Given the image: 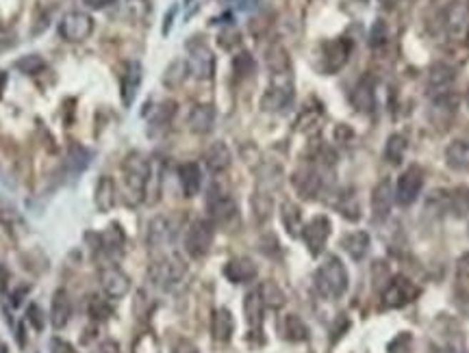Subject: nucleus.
I'll list each match as a JSON object with an SVG mask.
<instances>
[{
	"label": "nucleus",
	"mask_w": 469,
	"mask_h": 353,
	"mask_svg": "<svg viewBox=\"0 0 469 353\" xmlns=\"http://www.w3.org/2000/svg\"><path fill=\"white\" fill-rule=\"evenodd\" d=\"M316 286L320 290V295L326 300H339L343 295L348 290V271L341 258L331 256L320 265L316 273Z\"/></svg>",
	"instance_id": "1"
},
{
	"label": "nucleus",
	"mask_w": 469,
	"mask_h": 353,
	"mask_svg": "<svg viewBox=\"0 0 469 353\" xmlns=\"http://www.w3.org/2000/svg\"><path fill=\"white\" fill-rule=\"evenodd\" d=\"M150 160L141 154V152H131L124 158L122 171H124V183L126 189L131 191V195L135 200H141L148 191V183H150Z\"/></svg>",
	"instance_id": "2"
},
{
	"label": "nucleus",
	"mask_w": 469,
	"mask_h": 353,
	"mask_svg": "<svg viewBox=\"0 0 469 353\" xmlns=\"http://www.w3.org/2000/svg\"><path fill=\"white\" fill-rule=\"evenodd\" d=\"M185 273H187V265L176 254H172V256H166L161 260H156L150 267L148 277H150V282L154 286H159L163 290H170V288H174L185 277Z\"/></svg>",
	"instance_id": "3"
},
{
	"label": "nucleus",
	"mask_w": 469,
	"mask_h": 353,
	"mask_svg": "<svg viewBox=\"0 0 469 353\" xmlns=\"http://www.w3.org/2000/svg\"><path fill=\"white\" fill-rule=\"evenodd\" d=\"M187 68L189 72L198 78V81H208L213 76L216 70V56L200 37H191L187 41Z\"/></svg>",
	"instance_id": "4"
},
{
	"label": "nucleus",
	"mask_w": 469,
	"mask_h": 353,
	"mask_svg": "<svg viewBox=\"0 0 469 353\" xmlns=\"http://www.w3.org/2000/svg\"><path fill=\"white\" fill-rule=\"evenodd\" d=\"M213 237H216V227L213 221L208 219H196L185 234V250L191 258H202L208 254L213 245Z\"/></svg>",
	"instance_id": "5"
},
{
	"label": "nucleus",
	"mask_w": 469,
	"mask_h": 353,
	"mask_svg": "<svg viewBox=\"0 0 469 353\" xmlns=\"http://www.w3.org/2000/svg\"><path fill=\"white\" fill-rule=\"evenodd\" d=\"M417 295H420V286L410 282L408 277L395 275L391 282H387L383 290V306L385 308H402L410 304Z\"/></svg>",
	"instance_id": "6"
},
{
	"label": "nucleus",
	"mask_w": 469,
	"mask_h": 353,
	"mask_svg": "<svg viewBox=\"0 0 469 353\" xmlns=\"http://www.w3.org/2000/svg\"><path fill=\"white\" fill-rule=\"evenodd\" d=\"M206 208H208V215H211V221L216 225H224L228 227L233 221H237L239 217V208H237V202L226 195V193H220L218 189H211L208 191V200H206Z\"/></svg>",
	"instance_id": "7"
},
{
	"label": "nucleus",
	"mask_w": 469,
	"mask_h": 353,
	"mask_svg": "<svg viewBox=\"0 0 469 353\" xmlns=\"http://www.w3.org/2000/svg\"><path fill=\"white\" fill-rule=\"evenodd\" d=\"M94 31V18L85 11H70L64 16L61 24H59V33L66 41H83L91 35Z\"/></svg>",
	"instance_id": "8"
},
{
	"label": "nucleus",
	"mask_w": 469,
	"mask_h": 353,
	"mask_svg": "<svg viewBox=\"0 0 469 353\" xmlns=\"http://www.w3.org/2000/svg\"><path fill=\"white\" fill-rule=\"evenodd\" d=\"M424 187V171L417 167V165H410L398 180V191H395V200L400 206H410L417 195H420Z\"/></svg>",
	"instance_id": "9"
},
{
	"label": "nucleus",
	"mask_w": 469,
	"mask_h": 353,
	"mask_svg": "<svg viewBox=\"0 0 469 353\" xmlns=\"http://www.w3.org/2000/svg\"><path fill=\"white\" fill-rule=\"evenodd\" d=\"M331 237V221L320 215L316 219H311L304 227H302V239L308 247V252L313 256H320L324 252V245Z\"/></svg>",
	"instance_id": "10"
},
{
	"label": "nucleus",
	"mask_w": 469,
	"mask_h": 353,
	"mask_svg": "<svg viewBox=\"0 0 469 353\" xmlns=\"http://www.w3.org/2000/svg\"><path fill=\"white\" fill-rule=\"evenodd\" d=\"M445 31L454 39H465L469 35V5L456 0L445 11Z\"/></svg>",
	"instance_id": "11"
},
{
	"label": "nucleus",
	"mask_w": 469,
	"mask_h": 353,
	"mask_svg": "<svg viewBox=\"0 0 469 353\" xmlns=\"http://www.w3.org/2000/svg\"><path fill=\"white\" fill-rule=\"evenodd\" d=\"M100 284H102V290L114 300L124 297L131 288V280L120 267H104L100 271Z\"/></svg>",
	"instance_id": "12"
},
{
	"label": "nucleus",
	"mask_w": 469,
	"mask_h": 353,
	"mask_svg": "<svg viewBox=\"0 0 469 353\" xmlns=\"http://www.w3.org/2000/svg\"><path fill=\"white\" fill-rule=\"evenodd\" d=\"M291 185H293V189L298 191L300 198L313 200V198H318V193L322 189V178L318 175V171H313L308 167H302V169H298L293 173Z\"/></svg>",
	"instance_id": "13"
},
{
	"label": "nucleus",
	"mask_w": 469,
	"mask_h": 353,
	"mask_svg": "<svg viewBox=\"0 0 469 353\" xmlns=\"http://www.w3.org/2000/svg\"><path fill=\"white\" fill-rule=\"evenodd\" d=\"M139 85H141V66L137 61H128L120 74V96L124 106H131L135 102Z\"/></svg>",
	"instance_id": "14"
},
{
	"label": "nucleus",
	"mask_w": 469,
	"mask_h": 353,
	"mask_svg": "<svg viewBox=\"0 0 469 353\" xmlns=\"http://www.w3.org/2000/svg\"><path fill=\"white\" fill-rule=\"evenodd\" d=\"M293 100V85L291 81L287 83H276L268 89V93L261 100V106L266 111H283L289 106V102Z\"/></svg>",
	"instance_id": "15"
},
{
	"label": "nucleus",
	"mask_w": 469,
	"mask_h": 353,
	"mask_svg": "<svg viewBox=\"0 0 469 353\" xmlns=\"http://www.w3.org/2000/svg\"><path fill=\"white\" fill-rule=\"evenodd\" d=\"M352 44L348 39H335L324 44V61H326V72H337L346 66L350 56Z\"/></svg>",
	"instance_id": "16"
},
{
	"label": "nucleus",
	"mask_w": 469,
	"mask_h": 353,
	"mask_svg": "<svg viewBox=\"0 0 469 353\" xmlns=\"http://www.w3.org/2000/svg\"><path fill=\"white\" fill-rule=\"evenodd\" d=\"M391 206H393V191H391V183L385 178L372 191V213H374V219L376 221L387 219L389 213H391Z\"/></svg>",
	"instance_id": "17"
},
{
	"label": "nucleus",
	"mask_w": 469,
	"mask_h": 353,
	"mask_svg": "<svg viewBox=\"0 0 469 353\" xmlns=\"http://www.w3.org/2000/svg\"><path fill=\"white\" fill-rule=\"evenodd\" d=\"M191 133L196 135H206L211 133L213 124H216V108L211 104H198L191 108L189 120H187Z\"/></svg>",
	"instance_id": "18"
},
{
	"label": "nucleus",
	"mask_w": 469,
	"mask_h": 353,
	"mask_svg": "<svg viewBox=\"0 0 469 353\" xmlns=\"http://www.w3.org/2000/svg\"><path fill=\"white\" fill-rule=\"evenodd\" d=\"M72 314V304L70 297L64 288H59L55 295H52V304H50V323L55 329H64L70 321Z\"/></svg>",
	"instance_id": "19"
},
{
	"label": "nucleus",
	"mask_w": 469,
	"mask_h": 353,
	"mask_svg": "<svg viewBox=\"0 0 469 353\" xmlns=\"http://www.w3.org/2000/svg\"><path fill=\"white\" fill-rule=\"evenodd\" d=\"M256 265L250 260V258H246V256H241V258H233V260H228L226 262V267H224V275L233 282V284H248V282H252L254 277H256Z\"/></svg>",
	"instance_id": "20"
},
{
	"label": "nucleus",
	"mask_w": 469,
	"mask_h": 353,
	"mask_svg": "<svg viewBox=\"0 0 469 353\" xmlns=\"http://www.w3.org/2000/svg\"><path fill=\"white\" fill-rule=\"evenodd\" d=\"M204 163H206L208 171H213V173L226 171L231 167V150H228V145L222 143V141L211 143V145L206 148V152H204Z\"/></svg>",
	"instance_id": "21"
},
{
	"label": "nucleus",
	"mask_w": 469,
	"mask_h": 353,
	"mask_svg": "<svg viewBox=\"0 0 469 353\" xmlns=\"http://www.w3.org/2000/svg\"><path fill=\"white\" fill-rule=\"evenodd\" d=\"M350 102L358 113L374 111V83L370 78H363L356 83V87L350 93Z\"/></svg>",
	"instance_id": "22"
},
{
	"label": "nucleus",
	"mask_w": 469,
	"mask_h": 353,
	"mask_svg": "<svg viewBox=\"0 0 469 353\" xmlns=\"http://www.w3.org/2000/svg\"><path fill=\"white\" fill-rule=\"evenodd\" d=\"M178 178H181V187H183L185 198L198 195V191L202 187V173H200V167L196 163H183L178 167Z\"/></svg>",
	"instance_id": "23"
},
{
	"label": "nucleus",
	"mask_w": 469,
	"mask_h": 353,
	"mask_svg": "<svg viewBox=\"0 0 469 353\" xmlns=\"http://www.w3.org/2000/svg\"><path fill=\"white\" fill-rule=\"evenodd\" d=\"M341 247L354 258V260H363L365 254L370 250V234L363 232V230H356V232H350L341 239Z\"/></svg>",
	"instance_id": "24"
},
{
	"label": "nucleus",
	"mask_w": 469,
	"mask_h": 353,
	"mask_svg": "<svg viewBox=\"0 0 469 353\" xmlns=\"http://www.w3.org/2000/svg\"><path fill=\"white\" fill-rule=\"evenodd\" d=\"M445 160L454 171L469 169V139H456L445 150Z\"/></svg>",
	"instance_id": "25"
},
{
	"label": "nucleus",
	"mask_w": 469,
	"mask_h": 353,
	"mask_svg": "<svg viewBox=\"0 0 469 353\" xmlns=\"http://www.w3.org/2000/svg\"><path fill=\"white\" fill-rule=\"evenodd\" d=\"M100 247H102V252L104 254H109V256H120L122 252H124V232H122V227L118 225V223H114V225H109L107 230H104L102 234H100Z\"/></svg>",
	"instance_id": "26"
},
{
	"label": "nucleus",
	"mask_w": 469,
	"mask_h": 353,
	"mask_svg": "<svg viewBox=\"0 0 469 353\" xmlns=\"http://www.w3.org/2000/svg\"><path fill=\"white\" fill-rule=\"evenodd\" d=\"M233 332H235V321H233V314L231 310L226 308H220L213 312V321H211V334L218 342H228L233 338Z\"/></svg>",
	"instance_id": "27"
},
{
	"label": "nucleus",
	"mask_w": 469,
	"mask_h": 353,
	"mask_svg": "<svg viewBox=\"0 0 469 353\" xmlns=\"http://www.w3.org/2000/svg\"><path fill=\"white\" fill-rule=\"evenodd\" d=\"M263 297H261L258 290H250L243 302V312H246V321L252 329H258L261 323H263Z\"/></svg>",
	"instance_id": "28"
},
{
	"label": "nucleus",
	"mask_w": 469,
	"mask_h": 353,
	"mask_svg": "<svg viewBox=\"0 0 469 353\" xmlns=\"http://www.w3.org/2000/svg\"><path fill=\"white\" fill-rule=\"evenodd\" d=\"M454 78H456L454 68H450L445 63H437V66H433V70L428 74V89L435 93H445L448 87L454 83Z\"/></svg>",
	"instance_id": "29"
},
{
	"label": "nucleus",
	"mask_w": 469,
	"mask_h": 353,
	"mask_svg": "<svg viewBox=\"0 0 469 353\" xmlns=\"http://www.w3.org/2000/svg\"><path fill=\"white\" fill-rule=\"evenodd\" d=\"M114 204H116V185L109 175H102L96 187V206L100 213H107L114 208Z\"/></svg>",
	"instance_id": "30"
},
{
	"label": "nucleus",
	"mask_w": 469,
	"mask_h": 353,
	"mask_svg": "<svg viewBox=\"0 0 469 353\" xmlns=\"http://www.w3.org/2000/svg\"><path fill=\"white\" fill-rule=\"evenodd\" d=\"M172 239V225L166 217H156L148 227V245L161 247Z\"/></svg>",
	"instance_id": "31"
},
{
	"label": "nucleus",
	"mask_w": 469,
	"mask_h": 353,
	"mask_svg": "<svg viewBox=\"0 0 469 353\" xmlns=\"http://www.w3.org/2000/svg\"><path fill=\"white\" fill-rule=\"evenodd\" d=\"M268 68L272 70L274 76H287L291 74V61L289 54L283 46H272L268 52Z\"/></svg>",
	"instance_id": "32"
},
{
	"label": "nucleus",
	"mask_w": 469,
	"mask_h": 353,
	"mask_svg": "<svg viewBox=\"0 0 469 353\" xmlns=\"http://www.w3.org/2000/svg\"><path fill=\"white\" fill-rule=\"evenodd\" d=\"M89 158H91V154H89L87 148H83V145H79V143H72V145L68 148V160H66V167L72 171V175H79L83 169H87Z\"/></svg>",
	"instance_id": "33"
},
{
	"label": "nucleus",
	"mask_w": 469,
	"mask_h": 353,
	"mask_svg": "<svg viewBox=\"0 0 469 353\" xmlns=\"http://www.w3.org/2000/svg\"><path fill=\"white\" fill-rule=\"evenodd\" d=\"M283 334L287 340L291 342H302L308 338V327L304 325V321L296 314H287L283 321Z\"/></svg>",
	"instance_id": "34"
},
{
	"label": "nucleus",
	"mask_w": 469,
	"mask_h": 353,
	"mask_svg": "<svg viewBox=\"0 0 469 353\" xmlns=\"http://www.w3.org/2000/svg\"><path fill=\"white\" fill-rule=\"evenodd\" d=\"M281 217H283V223H285V230L291 234V237H298L302 232V215H300V208L291 202H285L283 208H281Z\"/></svg>",
	"instance_id": "35"
},
{
	"label": "nucleus",
	"mask_w": 469,
	"mask_h": 353,
	"mask_svg": "<svg viewBox=\"0 0 469 353\" xmlns=\"http://www.w3.org/2000/svg\"><path fill=\"white\" fill-rule=\"evenodd\" d=\"M258 292H261V297H263V304H266V306H270V308H274V310H278V308L285 306V292L281 290L278 284H274V282H263V286L258 288Z\"/></svg>",
	"instance_id": "36"
},
{
	"label": "nucleus",
	"mask_w": 469,
	"mask_h": 353,
	"mask_svg": "<svg viewBox=\"0 0 469 353\" xmlns=\"http://www.w3.org/2000/svg\"><path fill=\"white\" fill-rule=\"evenodd\" d=\"M406 154V139L402 135H391L385 145V158L391 165H400Z\"/></svg>",
	"instance_id": "37"
},
{
	"label": "nucleus",
	"mask_w": 469,
	"mask_h": 353,
	"mask_svg": "<svg viewBox=\"0 0 469 353\" xmlns=\"http://www.w3.org/2000/svg\"><path fill=\"white\" fill-rule=\"evenodd\" d=\"M152 7H150V0H126L124 3V16L131 22H143L148 20Z\"/></svg>",
	"instance_id": "38"
},
{
	"label": "nucleus",
	"mask_w": 469,
	"mask_h": 353,
	"mask_svg": "<svg viewBox=\"0 0 469 353\" xmlns=\"http://www.w3.org/2000/svg\"><path fill=\"white\" fill-rule=\"evenodd\" d=\"M450 210L456 217H465L469 215V189L467 187H456L450 193Z\"/></svg>",
	"instance_id": "39"
},
{
	"label": "nucleus",
	"mask_w": 469,
	"mask_h": 353,
	"mask_svg": "<svg viewBox=\"0 0 469 353\" xmlns=\"http://www.w3.org/2000/svg\"><path fill=\"white\" fill-rule=\"evenodd\" d=\"M16 70H20L26 76H35L41 70H46V61L39 54H26V56H22L16 61Z\"/></svg>",
	"instance_id": "40"
},
{
	"label": "nucleus",
	"mask_w": 469,
	"mask_h": 353,
	"mask_svg": "<svg viewBox=\"0 0 469 353\" xmlns=\"http://www.w3.org/2000/svg\"><path fill=\"white\" fill-rule=\"evenodd\" d=\"M187 72H189L187 61H174V63L166 70V76H163L166 87H178V85L185 81Z\"/></svg>",
	"instance_id": "41"
},
{
	"label": "nucleus",
	"mask_w": 469,
	"mask_h": 353,
	"mask_svg": "<svg viewBox=\"0 0 469 353\" xmlns=\"http://www.w3.org/2000/svg\"><path fill=\"white\" fill-rule=\"evenodd\" d=\"M254 68H256V63H254V58H252L250 52H239V54L233 58V70H235V74H237L239 78L250 76V74L254 72Z\"/></svg>",
	"instance_id": "42"
},
{
	"label": "nucleus",
	"mask_w": 469,
	"mask_h": 353,
	"mask_svg": "<svg viewBox=\"0 0 469 353\" xmlns=\"http://www.w3.org/2000/svg\"><path fill=\"white\" fill-rule=\"evenodd\" d=\"M174 113H176V102H172V100L163 102L161 106H156L150 126H166V124H170V120L174 117Z\"/></svg>",
	"instance_id": "43"
},
{
	"label": "nucleus",
	"mask_w": 469,
	"mask_h": 353,
	"mask_svg": "<svg viewBox=\"0 0 469 353\" xmlns=\"http://www.w3.org/2000/svg\"><path fill=\"white\" fill-rule=\"evenodd\" d=\"M252 206H254V219L258 223L266 221L272 213V200L266 193H256V198L252 200Z\"/></svg>",
	"instance_id": "44"
},
{
	"label": "nucleus",
	"mask_w": 469,
	"mask_h": 353,
	"mask_svg": "<svg viewBox=\"0 0 469 353\" xmlns=\"http://www.w3.org/2000/svg\"><path fill=\"white\" fill-rule=\"evenodd\" d=\"M111 306L104 302V300H100V297H91L89 300V317L91 319H96V321H104V319H109L111 317Z\"/></svg>",
	"instance_id": "45"
},
{
	"label": "nucleus",
	"mask_w": 469,
	"mask_h": 353,
	"mask_svg": "<svg viewBox=\"0 0 469 353\" xmlns=\"http://www.w3.org/2000/svg\"><path fill=\"white\" fill-rule=\"evenodd\" d=\"M387 41V26L383 20H376L374 26L370 29V46L372 48H378Z\"/></svg>",
	"instance_id": "46"
},
{
	"label": "nucleus",
	"mask_w": 469,
	"mask_h": 353,
	"mask_svg": "<svg viewBox=\"0 0 469 353\" xmlns=\"http://www.w3.org/2000/svg\"><path fill=\"white\" fill-rule=\"evenodd\" d=\"M410 334L408 332H402L398 334L391 342H389V353H408L410 349Z\"/></svg>",
	"instance_id": "47"
},
{
	"label": "nucleus",
	"mask_w": 469,
	"mask_h": 353,
	"mask_svg": "<svg viewBox=\"0 0 469 353\" xmlns=\"http://www.w3.org/2000/svg\"><path fill=\"white\" fill-rule=\"evenodd\" d=\"M239 41H241V35H239V31H237L235 26H231V29H226V31L220 33V46L226 48V50L235 48Z\"/></svg>",
	"instance_id": "48"
},
{
	"label": "nucleus",
	"mask_w": 469,
	"mask_h": 353,
	"mask_svg": "<svg viewBox=\"0 0 469 353\" xmlns=\"http://www.w3.org/2000/svg\"><path fill=\"white\" fill-rule=\"evenodd\" d=\"M14 46H16V35L9 29L0 26V52H5V50H9Z\"/></svg>",
	"instance_id": "49"
},
{
	"label": "nucleus",
	"mask_w": 469,
	"mask_h": 353,
	"mask_svg": "<svg viewBox=\"0 0 469 353\" xmlns=\"http://www.w3.org/2000/svg\"><path fill=\"white\" fill-rule=\"evenodd\" d=\"M26 317H29V321L35 325V329H44V312L39 310V306H31L29 308V312H26Z\"/></svg>",
	"instance_id": "50"
},
{
	"label": "nucleus",
	"mask_w": 469,
	"mask_h": 353,
	"mask_svg": "<svg viewBox=\"0 0 469 353\" xmlns=\"http://www.w3.org/2000/svg\"><path fill=\"white\" fill-rule=\"evenodd\" d=\"M456 271H458V277L469 280V252L463 254V256L458 258V262H456Z\"/></svg>",
	"instance_id": "51"
},
{
	"label": "nucleus",
	"mask_w": 469,
	"mask_h": 353,
	"mask_svg": "<svg viewBox=\"0 0 469 353\" xmlns=\"http://www.w3.org/2000/svg\"><path fill=\"white\" fill-rule=\"evenodd\" d=\"M172 353H198V347L189 340H178Z\"/></svg>",
	"instance_id": "52"
},
{
	"label": "nucleus",
	"mask_w": 469,
	"mask_h": 353,
	"mask_svg": "<svg viewBox=\"0 0 469 353\" xmlns=\"http://www.w3.org/2000/svg\"><path fill=\"white\" fill-rule=\"evenodd\" d=\"M9 277H11L9 269H7L5 265H0V292H5V288H7V282H9Z\"/></svg>",
	"instance_id": "53"
},
{
	"label": "nucleus",
	"mask_w": 469,
	"mask_h": 353,
	"mask_svg": "<svg viewBox=\"0 0 469 353\" xmlns=\"http://www.w3.org/2000/svg\"><path fill=\"white\" fill-rule=\"evenodd\" d=\"M114 3L116 0H85V5H89L91 9H102V7H109Z\"/></svg>",
	"instance_id": "54"
},
{
	"label": "nucleus",
	"mask_w": 469,
	"mask_h": 353,
	"mask_svg": "<svg viewBox=\"0 0 469 353\" xmlns=\"http://www.w3.org/2000/svg\"><path fill=\"white\" fill-rule=\"evenodd\" d=\"M26 292H29V286H22L18 292H14V295H11V304H14V306H20V302H22V297L26 295Z\"/></svg>",
	"instance_id": "55"
},
{
	"label": "nucleus",
	"mask_w": 469,
	"mask_h": 353,
	"mask_svg": "<svg viewBox=\"0 0 469 353\" xmlns=\"http://www.w3.org/2000/svg\"><path fill=\"white\" fill-rule=\"evenodd\" d=\"M174 14H176V7H172V9L168 11V16H166V24H163V35H168V31H170V26H172V20H174Z\"/></svg>",
	"instance_id": "56"
},
{
	"label": "nucleus",
	"mask_w": 469,
	"mask_h": 353,
	"mask_svg": "<svg viewBox=\"0 0 469 353\" xmlns=\"http://www.w3.org/2000/svg\"><path fill=\"white\" fill-rule=\"evenodd\" d=\"M100 353H118V347H116V342H104V344H102V349H100Z\"/></svg>",
	"instance_id": "57"
},
{
	"label": "nucleus",
	"mask_w": 469,
	"mask_h": 353,
	"mask_svg": "<svg viewBox=\"0 0 469 353\" xmlns=\"http://www.w3.org/2000/svg\"><path fill=\"white\" fill-rule=\"evenodd\" d=\"M380 5L387 7V9H393L395 5H400V0H380Z\"/></svg>",
	"instance_id": "58"
},
{
	"label": "nucleus",
	"mask_w": 469,
	"mask_h": 353,
	"mask_svg": "<svg viewBox=\"0 0 469 353\" xmlns=\"http://www.w3.org/2000/svg\"><path fill=\"white\" fill-rule=\"evenodd\" d=\"M5 85H7V76H5V72H0V93H3Z\"/></svg>",
	"instance_id": "59"
},
{
	"label": "nucleus",
	"mask_w": 469,
	"mask_h": 353,
	"mask_svg": "<svg viewBox=\"0 0 469 353\" xmlns=\"http://www.w3.org/2000/svg\"><path fill=\"white\" fill-rule=\"evenodd\" d=\"M433 353H456L452 347H443V349H437V351H433Z\"/></svg>",
	"instance_id": "60"
},
{
	"label": "nucleus",
	"mask_w": 469,
	"mask_h": 353,
	"mask_svg": "<svg viewBox=\"0 0 469 353\" xmlns=\"http://www.w3.org/2000/svg\"><path fill=\"white\" fill-rule=\"evenodd\" d=\"M0 353H9V349H7V344H3V342H0Z\"/></svg>",
	"instance_id": "61"
},
{
	"label": "nucleus",
	"mask_w": 469,
	"mask_h": 353,
	"mask_svg": "<svg viewBox=\"0 0 469 353\" xmlns=\"http://www.w3.org/2000/svg\"><path fill=\"white\" fill-rule=\"evenodd\" d=\"M465 102H467V106H469V89H467V96H465Z\"/></svg>",
	"instance_id": "62"
}]
</instances>
